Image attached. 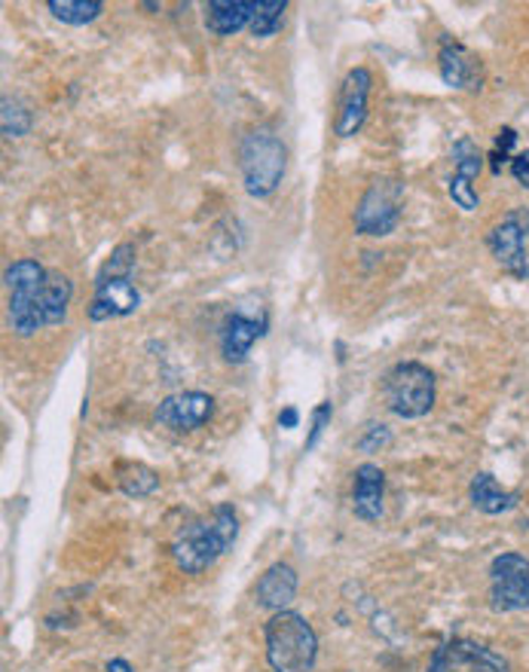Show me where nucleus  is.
Returning a JSON list of instances; mask_svg holds the SVG:
<instances>
[{
    "label": "nucleus",
    "instance_id": "nucleus-4",
    "mask_svg": "<svg viewBox=\"0 0 529 672\" xmlns=\"http://www.w3.org/2000/svg\"><path fill=\"white\" fill-rule=\"evenodd\" d=\"M46 276L50 269L31 257H22V260H13L7 266V316H10V328H13L15 337H34L38 330L46 328L43 321V288H46Z\"/></svg>",
    "mask_w": 529,
    "mask_h": 672
},
{
    "label": "nucleus",
    "instance_id": "nucleus-9",
    "mask_svg": "<svg viewBox=\"0 0 529 672\" xmlns=\"http://www.w3.org/2000/svg\"><path fill=\"white\" fill-rule=\"evenodd\" d=\"M269 330V316L264 306H233V312L221 324V355L226 364H245L248 352Z\"/></svg>",
    "mask_w": 529,
    "mask_h": 672
},
{
    "label": "nucleus",
    "instance_id": "nucleus-16",
    "mask_svg": "<svg viewBox=\"0 0 529 672\" xmlns=\"http://www.w3.org/2000/svg\"><path fill=\"white\" fill-rule=\"evenodd\" d=\"M297 587H300L297 572L288 563H273L257 580L254 599H257V606L273 608V615H276V611H285L297 599Z\"/></svg>",
    "mask_w": 529,
    "mask_h": 672
},
{
    "label": "nucleus",
    "instance_id": "nucleus-30",
    "mask_svg": "<svg viewBox=\"0 0 529 672\" xmlns=\"http://www.w3.org/2000/svg\"><path fill=\"white\" fill-rule=\"evenodd\" d=\"M105 672H135V670H133V663H129L126 658H114V660H107Z\"/></svg>",
    "mask_w": 529,
    "mask_h": 672
},
{
    "label": "nucleus",
    "instance_id": "nucleus-14",
    "mask_svg": "<svg viewBox=\"0 0 529 672\" xmlns=\"http://www.w3.org/2000/svg\"><path fill=\"white\" fill-rule=\"evenodd\" d=\"M437 71L441 79L456 89V93H477L484 83V67L468 46H463L459 40L441 38V50H437Z\"/></svg>",
    "mask_w": 529,
    "mask_h": 672
},
{
    "label": "nucleus",
    "instance_id": "nucleus-17",
    "mask_svg": "<svg viewBox=\"0 0 529 672\" xmlns=\"http://www.w3.org/2000/svg\"><path fill=\"white\" fill-rule=\"evenodd\" d=\"M257 0H209L205 3V28L214 38H233L242 28H252Z\"/></svg>",
    "mask_w": 529,
    "mask_h": 672
},
{
    "label": "nucleus",
    "instance_id": "nucleus-1",
    "mask_svg": "<svg viewBox=\"0 0 529 672\" xmlns=\"http://www.w3.org/2000/svg\"><path fill=\"white\" fill-rule=\"evenodd\" d=\"M239 538V516L233 504H214V511L202 520H193L174 532L172 559L184 575H202L212 568L221 556L236 544Z\"/></svg>",
    "mask_w": 529,
    "mask_h": 672
},
{
    "label": "nucleus",
    "instance_id": "nucleus-19",
    "mask_svg": "<svg viewBox=\"0 0 529 672\" xmlns=\"http://www.w3.org/2000/svg\"><path fill=\"white\" fill-rule=\"evenodd\" d=\"M71 297H74V281H71L65 273L50 269V276H46V288H43V321H46V328H59V324H65Z\"/></svg>",
    "mask_w": 529,
    "mask_h": 672
},
{
    "label": "nucleus",
    "instance_id": "nucleus-7",
    "mask_svg": "<svg viewBox=\"0 0 529 672\" xmlns=\"http://www.w3.org/2000/svg\"><path fill=\"white\" fill-rule=\"evenodd\" d=\"M487 245L496 264L502 266L508 276L527 281L529 278V212L515 209L502 214L487 233Z\"/></svg>",
    "mask_w": 529,
    "mask_h": 672
},
{
    "label": "nucleus",
    "instance_id": "nucleus-23",
    "mask_svg": "<svg viewBox=\"0 0 529 672\" xmlns=\"http://www.w3.org/2000/svg\"><path fill=\"white\" fill-rule=\"evenodd\" d=\"M453 157V174L465 178V181H477L484 172V153L472 138H459L451 150Z\"/></svg>",
    "mask_w": 529,
    "mask_h": 672
},
{
    "label": "nucleus",
    "instance_id": "nucleus-11",
    "mask_svg": "<svg viewBox=\"0 0 529 672\" xmlns=\"http://www.w3.org/2000/svg\"><path fill=\"white\" fill-rule=\"evenodd\" d=\"M425 672H511V666L493 648L472 639H453L435 648Z\"/></svg>",
    "mask_w": 529,
    "mask_h": 672
},
{
    "label": "nucleus",
    "instance_id": "nucleus-22",
    "mask_svg": "<svg viewBox=\"0 0 529 672\" xmlns=\"http://www.w3.org/2000/svg\"><path fill=\"white\" fill-rule=\"evenodd\" d=\"M285 13H288V0H257V13H254L252 28H248L252 38H276L282 25H285Z\"/></svg>",
    "mask_w": 529,
    "mask_h": 672
},
{
    "label": "nucleus",
    "instance_id": "nucleus-2",
    "mask_svg": "<svg viewBox=\"0 0 529 672\" xmlns=\"http://www.w3.org/2000/svg\"><path fill=\"white\" fill-rule=\"evenodd\" d=\"M266 663L273 672H316L318 636L313 623L292 608L276 611L264 627Z\"/></svg>",
    "mask_w": 529,
    "mask_h": 672
},
{
    "label": "nucleus",
    "instance_id": "nucleus-13",
    "mask_svg": "<svg viewBox=\"0 0 529 672\" xmlns=\"http://www.w3.org/2000/svg\"><path fill=\"white\" fill-rule=\"evenodd\" d=\"M138 306H141V290L133 281V276H95V294L86 316L93 324H102V321H114V318L135 316Z\"/></svg>",
    "mask_w": 529,
    "mask_h": 672
},
{
    "label": "nucleus",
    "instance_id": "nucleus-21",
    "mask_svg": "<svg viewBox=\"0 0 529 672\" xmlns=\"http://www.w3.org/2000/svg\"><path fill=\"white\" fill-rule=\"evenodd\" d=\"M46 10H50L53 19H59L62 25L83 28L105 13V3H102V0H46Z\"/></svg>",
    "mask_w": 529,
    "mask_h": 672
},
{
    "label": "nucleus",
    "instance_id": "nucleus-24",
    "mask_svg": "<svg viewBox=\"0 0 529 672\" xmlns=\"http://www.w3.org/2000/svg\"><path fill=\"white\" fill-rule=\"evenodd\" d=\"M0 126H3V138H25L31 132V126H34V114L22 102L7 95L3 110H0Z\"/></svg>",
    "mask_w": 529,
    "mask_h": 672
},
{
    "label": "nucleus",
    "instance_id": "nucleus-5",
    "mask_svg": "<svg viewBox=\"0 0 529 672\" xmlns=\"http://www.w3.org/2000/svg\"><path fill=\"white\" fill-rule=\"evenodd\" d=\"M383 395L398 419H423L435 407V373L420 361H401L385 373Z\"/></svg>",
    "mask_w": 529,
    "mask_h": 672
},
{
    "label": "nucleus",
    "instance_id": "nucleus-3",
    "mask_svg": "<svg viewBox=\"0 0 529 672\" xmlns=\"http://www.w3.org/2000/svg\"><path fill=\"white\" fill-rule=\"evenodd\" d=\"M239 169H242V184L248 196H273L288 172V147L276 132L254 129L239 145Z\"/></svg>",
    "mask_w": 529,
    "mask_h": 672
},
{
    "label": "nucleus",
    "instance_id": "nucleus-8",
    "mask_svg": "<svg viewBox=\"0 0 529 672\" xmlns=\"http://www.w3.org/2000/svg\"><path fill=\"white\" fill-rule=\"evenodd\" d=\"M490 608L496 615L529 608V559L523 554L502 551L490 563Z\"/></svg>",
    "mask_w": 529,
    "mask_h": 672
},
{
    "label": "nucleus",
    "instance_id": "nucleus-20",
    "mask_svg": "<svg viewBox=\"0 0 529 672\" xmlns=\"http://www.w3.org/2000/svg\"><path fill=\"white\" fill-rule=\"evenodd\" d=\"M117 483L123 495H129V499H150L159 489V474L141 461H126V465H119Z\"/></svg>",
    "mask_w": 529,
    "mask_h": 672
},
{
    "label": "nucleus",
    "instance_id": "nucleus-6",
    "mask_svg": "<svg viewBox=\"0 0 529 672\" xmlns=\"http://www.w3.org/2000/svg\"><path fill=\"white\" fill-rule=\"evenodd\" d=\"M404 196H408V186L401 178L371 181V186L364 190V196L358 202L356 217H352L358 236L383 238L395 233L401 217H404Z\"/></svg>",
    "mask_w": 529,
    "mask_h": 672
},
{
    "label": "nucleus",
    "instance_id": "nucleus-28",
    "mask_svg": "<svg viewBox=\"0 0 529 672\" xmlns=\"http://www.w3.org/2000/svg\"><path fill=\"white\" fill-rule=\"evenodd\" d=\"M511 174H515L517 184L529 190V150H523V153H517V157L511 159Z\"/></svg>",
    "mask_w": 529,
    "mask_h": 672
},
{
    "label": "nucleus",
    "instance_id": "nucleus-29",
    "mask_svg": "<svg viewBox=\"0 0 529 672\" xmlns=\"http://www.w3.org/2000/svg\"><path fill=\"white\" fill-rule=\"evenodd\" d=\"M297 423H300V413H297V407H285L282 413H278V425H282L285 431L297 428Z\"/></svg>",
    "mask_w": 529,
    "mask_h": 672
},
{
    "label": "nucleus",
    "instance_id": "nucleus-26",
    "mask_svg": "<svg viewBox=\"0 0 529 672\" xmlns=\"http://www.w3.org/2000/svg\"><path fill=\"white\" fill-rule=\"evenodd\" d=\"M389 444H392V431H389L383 423H368L364 425V431H361V437H358V449H361V452H380V449H385Z\"/></svg>",
    "mask_w": 529,
    "mask_h": 672
},
{
    "label": "nucleus",
    "instance_id": "nucleus-27",
    "mask_svg": "<svg viewBox=\"0 0 529 672\" xmlns=\"http://www.w3.org/2000/svg\"><path fill=\"white\" fill-rule=\"evenodd\" d=\"M331 419H334V404L331 401H321L316 407V413H313V428H309V435H306V444H304L306 452L316 449V444L321 440V435H325V428L331 425Z\"/></svg>",
    "mask_w": 529,
    "mask_h": 672
},
{
    "label": "nucleus",
    "instance_id": "nucleus-18",
    "mask_svg": "<svg viewBox=\"0 0 529 672\" xmlns=\"http://www.w3.org/2000/svg\"><path fill=\"white\" fill-rule=\"evenodd\" d=\"M468 495H472V504H475L480 514L496 516V514H508V511H515L517 508L515 492H508V489L499 487V480L493 474H487V471L472 480Z\"/></svg>",
    "mask_w": 529,
    "mask_h": 672
},
{
    "label": "nucleus",
    "instance_id": "nucleus-25",
    "mask_svg": "<svg viewBox=\"0 0 529 672\" xmlns=\"http://www.w3.org/2000/svg\"><path fill=\"white\" fill-rule=\"evenodd\" d=\"M447 193H451L453 205H456V209H463V212H477V205H480L475 181H465V178H456V174H451V181H447Z\"/></svg>",
    "mask_w": 529,
    "mask_h": 672
},
{
    "label": "nucleus",
    "instance_id": "nucleus-12",
    "mask_svg": "<svg viewBox=\"0 0 529 672\" xmlns=\"http://www.w3.org/2000/svg\"><path fill=\"white\" fill-rule=\"evenodd\" d=\"M373 74L364 65L352 67L340 83L337 95V119H334V135L337 138H356L368 119V102H371Z\"/></svg>",
    "mask_w": 529,
    "mask_h": 672
},
{
    "label": "nucleus",
    "instance_id": "nucleus-15",
    "mask_svg": "<svg viewBox=\"0 0 529 672\" xmlns=\"http://www.w3.org/2000/svg\"><path fill=\"white\" fill-rule=\"evenodd\" d=\"M356 480H352V514L364 523H377L383 516V499H385V474L380 465H358Z\"/></svg>",
    "mask_w": 529,
    "mask_h": 672
},
{
    "label": "nucleus",
    "instance_id": "nucleus-10",
    "mask_svg": "<svg viewBox=\"0 0 529 672\" xmlns=\"http://www.w3.org/2000/svg\"><path fill=\"white\" fill-rule=\"evenodd\" d=\"M214 397L209 392H178L162 397L154 409V423L172 435H190L212 423Z\"/></svg>",
    "mask_w": 529,
    "mask_h": 672
}]
</instances>
